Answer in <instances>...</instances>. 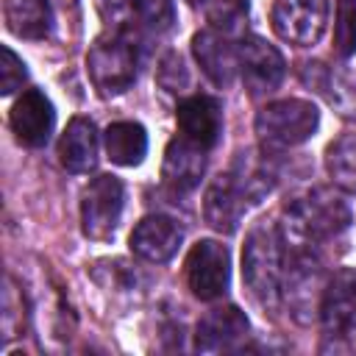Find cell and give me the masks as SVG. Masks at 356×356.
Listing matches in <instances>:
<instances>
[{"mask_svg":"<svg viewBox=\"0 0 356 356\" xmlns=\"http://www.w3.org/2000/svg\"><path fill=\"white\" fill-rule=\"evenodd\" d=\"M192 53L206 72V78L217 86H228L239 72V53L236 47L220 33L217 28H203L192 36Z\"/></svg>","mask_w":356,"mask_h":356,"instance_id":"15","label":"cell"},{"mask_svg":"<svg viewBox=\"0 0 356 356\" xmlns=\"http://www.w3.org/2000/svg\"><path fill=\"white\" fill-rule=\"evenodd\" d=\"M0 323H3V339H6V342L22 337L25 328H28V306H25V295H22V289L17 286V281H14L11 275H6Z\"/></svg>","mask_w":356,"mask_h":356,"instance_id":"23","label":"cell"},{"mask_svg":"<svg viewBox=\"0 0 356 356\" xmlns=\"http://www.w3.org/2000/svg\"><path fill=\"white\" fill-rule=\"evenodd\" d=\"M203 172H206V150L197 147V145H192L184 136H175L167 145L164 161H161V178H164V184L172 192L184 195V192H192L200 184Z\"/></svg>","mask_w":356,"mask_h":356,"instance_id":"17","label":"cell"},{"mask_svg":"<svg viewBox=\"0 0 356 356\" xmlns=\"http://www.w3.org/2000/svg\"><path fill=\"white\" fill-rule=\"evenodd\" d=\"M3 17L8 31L22 39H44L53 25L47 0H6Z\"/></svg>","mask_w":356,"mask_h":356,"instance_id":"19","label":"cell"},{"mask_svg":"<svg viewBox=\"0 0 356 356\" xmlns=\"http://www.w3.org/2000/svg\"><path fill=\"white\" fill-rule=\"evenodd\" d=\"M317 125H320L317 106L309 100H298V97L267 103L256 114V134H259L261 145L270 150L303 145L306 139L314 136Z\"/></svg>","mask_w":356,"mask_h":356,"instance_id":"4","label":"cell"},{"mask_svg":"<svg viewBox=\"0 0 356 356\" xmlns=\"http://www.w3.org/2000/svg\"><path fill=\"white\" fill-rule=\"evenodd\" d=\"M325 275L320 261L312 256V250L298 248L292 261L284 264V298L286 306L292 312V317L298 323H312L314 317H320V300H323V289H325Z\"/></svg>","mask_w":356,"mask_h":356,"instance_id":"6","label":"cell"},{"mask_svg":"<svg viewBox=\"0 0 356 356\" xmlns=\"http://www.w3.org/2000/svg\"><path fill=\"white\" fill-rule=\"evenodd\" d=\"M248 317L236 306H220L211 309L195 331V350L200 353H228L239 350L242 342L248 339Z\"/></svg>","mask_w":356,"mask_h":356,"instance_id":"13","label":"cell"},{"mask_svg":"<svg viewBox=\"0 0 356 356\" xmlns=\"http://www.w3.org/2000/svg\"><path fill=\"white\" fill-rule=\"evenodd\" d=\"M334 44L339 56L356 53V0L337 3V22H334Z\"/></svg>","mask_w":356,"mask_h":356,"instance_id":"24","label":"cell"},{"mask_svg":"<svg viewBox=\"0 0 356 356\" xmlns=\"http://www.w3.org/2000/svg\"><path fill=\"white\" fill-rule=\"evenodd\" d=\"M175 120H178L181 136L189 139L192 145H197L203 150H211L217 145L220 131H222V108H220L217 97L192 95V97L181 100Z\"/></svg>","mask_w":356,"mask_h":356,"instance_id":"14","label":"cell"},{"mask_svg":"<svg viewBox=\"0 0 356 356\" xmlns=\"http://www.w3.org/2000/svg\"><path fill=\"white\" fill-rule=\"evenodd\" d=\"M95 8L100 14V19L117 31V33H125L128 22L136 19V8H134V0H95Z\"/></svg>","mask_w":356,"mask_h":356,"instance_id":"26","label":"cell"},{"mask_svg":"<svg viewBox=\"0 0 356 356\" xmlns=\"http://www.w3.org/2000/svg\"><path fill=\"white\" fill-rule=\"evenodd\" d=\"M106 153L120 167H136L147 153V134L139 122H111L103 134Z\"/></svg>","mask_w":356,"mask_h":356,"instance_id":"20","label":"cell"},{"mask_svg":"<svg viewBox=\"0 0 356 356\" xmlns=\"http://www.w3.org/2000/svg\"><path fill=\"white\" fill-rule=\"evenodd\" d=\"M28 78V70H25V61L11 50V47H3V58H0V92L3 95H11L14 89H19Z\"/></svg>","mask_w":356,"mask_h":356,"instance_id":"27","label":"cell"},{"mask_svg":"<svg viewBox=\"0 0 356 356\" xmlns=\"http://www.w3.org/2000/svg\"><path fill=\"white\" fill-rule=\"evenodd\" d=\"M136 19L150 31H167L175 19L172 0H134Z\"/></svg>","mask_w":356,"mask_h":356,"instance_id":"25","label":"cell"},{"mask_svg":"<svg viewBox=\"0 0 356 356\" xmlns=\"http://www.w3.org/2000/svg\"><path fill=\"white\" fill-rule=\"evenodd\" d=\"M320 320L331 337L356 331V267H342L325 281Z\"/></svg>","mask_w":356,"mask_h":356,"instance_id":"11","label":"cell"},{"mask_svg":"<svg viewBox=\"0 0 356 356\" xmlns=\"http://www.w3.org/2000/svg\"><path fill=\"white\" fill-rule=\"evenodd\" d=\"M86 70L103 97L122 95L136 78V50L131 39L117 31L100 36L86 53Z\"/></svg>","mask_w":356,"mask_h":356,"instance_id":"5","label":"cell"},{"mask_svg":"<svg viewBox=\"0 0 356 356\" xmlns=\"http://www.w3.org/2000/svg\"><path fill=\"white\" fill-rule=\"evenodd\" d=\"M273 189L270 172L253 161V156H239L231 172L217 175L203 197L206 222L220 234H234L248 211V206L259 203Z\"/></svg>","mask_w":356,"mask_h":356,"instance_id":"1","label":"cell"},{"mask_svg":"<svg viewBox=\"0 0 356 356\" xmlns=\"http://www.w3.org/2000/svg\"><path fill=\"white\" fill-rule=\"evenodd\" d=\"M8 125L17 136V142L28 145V147H42L50 134H53V125H56V111H53V103L47 100L44 92L39 89H25L17 103L11 106V114H8Z\"/></svg>","mask_w":356,"mask_h":356,"instance_id":"12","label":"cell"},{"mask_svg":"<svg viewBox=\"0 0 356 356\" xmlns=\"http://www.w3.org/2000/svg\"><path fill=\"white\" fill-rule=\"evenodd\" d=\"M181 239H184V231L178 228L175 220L153 214V217H145L131 231V250L150 264H164L178 253Z\"/></svg>","mask_w":356,"mask_h":356,"instance_id":"16","label":"cell"},{"mask_svg":"<svg viewBox=\"0 0 356 356\" xmlns=\"http://www.w3.org/2000/svg\"><path fill=\"white\" fill-rule=\"evenodd\" d=\"M325 170L339 189L356 192V134H342L337 142L328 145Z\"/></svg>","mask_w":356,"mask_h":356,"instance_id":"22","label":"cell"},{"mask_svg":"<svg viewBox=\"0 0 356 356\" xmlns=\"http://www.w3.org/2000/svg\"><path fill=\"white\" fill-rule=\"evenodd\" d=\"M236 53L239 75L250 95H267L278 89V83L284 81V58L270 42H264L261 36H245Z\"/></svg>","mask_w":356,"mask_h":356,"instance_id":"10","label":"cell"},{"mask_svg":"<svg viewBox=\"0 0 356 356\" xmlns=\"http://www.w3.org/2000/svg\"><path fill=\"white\" fill-rule=\"evenodd\" d=\"M350 225V209L337 189L314 186L284 209V236L295 248H312L342 234Z\"/></svg>","mask_w":356,"mask_h":356,"instance_id":"2","label":"cell"},{"mask_svg":"<svg viewBox=\"0 0 356 356\" xmlns=\"http://www.w3.org/2000/svg\"><path fill=\"white\" fill-rule=\"evenodd\" d=\"M159 81H161V86L170 89V92H178L181 86H186V70H184V61H181L178 53H170V56L161 61V67H159Z\"/></svg>","mask_w":356,"mask_h":356,"instance_id":"28","label":"cell"},{"mask_svg":"<svg viewBox=\"0 0 356 356\" xmlns=\"http://www.w3.org/2000/svg\"><path fill=\"white\" fill-rule=\"evenodd\" d=\"M231 281L228 248L214 239H200L186 256V284L200 300H217Z\"/></svg>","mask_w":356,"mask_h":356,"instance_id":"8","label":"cell"},{"mask_svg":"<svg viewBox=\"0 0 356 356\" xmlns=\"http://www.w3.org/2000/svg\"><path fill=\"white\" fill-rule=\"evenodd\" d=\"M242 281L264 312H275L284 289V256L281 231L273 222H259L250 228L242 248Z\"/></svg>","mask_w":356,"mask_h":356,"instance_id":"3","label":"cell"},{"mask_svg":"<svg viewBox=\"0 0 356 356\" xmlns=\"http://www.w3.org/2000/svg\"><path fill=\"white\" fill-rule=\"evenodd\" d=\"M58 161L70 172H89L97 164V128L86 117H72L58 139Z\"/></svg>","mask_w":356,"mask_h":356,"instance_id":"18","label":"cell"},{"mask_svg":"<svg viewBox=\"0 0 356 356\" xmlns=\"http://www.w3.org/2000/svg\"><path fill=\"white\" fill-rule=\"evenodd\" d=\"M303 81L309 86H314L334 108H339L342 114H356V92L350 83H345L337 72H331L325 64H303Z\"/></svg>","mask_w":356,"mask_h":356,"instance_id":"21","label":"cell"},{"mask_svg":"<svg viewBox=\"0 0 356 356\" xmlns=\"http://www.w3.org/2000/svg\"><path fill=\"white\" fill-rule=\"evenodd\" d=\"M328 22V0H275L273 28L289 44H314Z\"/></svg>","mask_w":356,"mask_h":356,"instance_id":"9","label":"cell"},{"mask_svg":"<svg viewBox=\"0 0 356 356\" xmlns=\"http://www.w3.org/2000/svg\"><path fill=\"white\" fill-rule=\"evenodd\" d=\"M125 189L114 175H97L86 184L81 195V231L95 242H106L114 236L122 217Z\"/></svg>","mask_w":356,"mask_h":356,"instance_id":"7","label":"cell"}]
</instances>
